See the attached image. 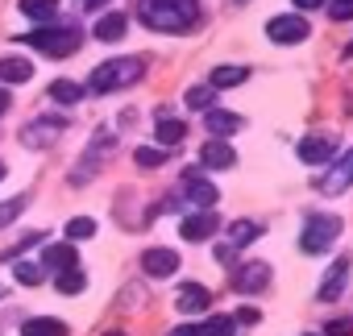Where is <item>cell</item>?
<instances>
[{
    "mask_svg": "<svg viewBox=\"0 0 353 336\" xmlns=\"http://www.w3.org/2000/svg\"><path fill=\"white\" fill-rule=\"evenodd\" d=\"M137 17L154 34H188L200 21V0H137Z\"/></svg>",
    "mask_w": 353,
    "mask_h": 336,
    "instance_id": "1",
    "label": "cell"
},
{
    "mask_svg": "<svg viewBox=\"0 0 353 336\" xmlns=\"http://www.w3.org/2000/svg\"><path fill=\"white\" fill-rule=\"evenodd\" d=\"M141 75H145V63H141V59H108V63L92 67V75H88V87H92L96 96H104V92L133 87Z\"/></svg>",
    "mask_w": 353,
    "mask_h": 336,
    "instance_id": "2",
    "label": "cell"
},
{
    "mask_svg": "<svg viewBox=\"0 0 353 336\" xmlns=\"http://www.w3.org/2000/svg\"><path fill=\"white\" fill-rule=\"evenodd\" d=\"M21 42L34 46V50L46 54V59H67V54H75V50L83 46V34H79L75 25H63V30H54V25H38L34 34H21Z\"/></svg>",
    "mask_w": 353,
    "mask_h": 336,
    "instance_id": "3",
    "label": "cell"
},
{
    "mask_svg": "<svg viewBox=\"0 0 353 336\" xmlns=\"http://www.w3.org/2000/svg\"><path fill=\"white\" fill-rule=\"evenodd\" d=\"M341 216H332V212H316V216H307L303 220V233H299V249L303 253H328L332 245H336V237H341Z\"/></svg>",
    "mask_w": 353,
    "mask_h": 336,
    "instance_id": "4",
    "label": "cell"
},
{
    "mask_svg": "<svg viewBox=\"0 0 353 336\" xmlns=\"http://www.w3.org/2000/svg\"><path fill=\"white\" fill-rule=\"evenodd\" d=\"M266 38H270L274 46H299V42H307V38H312V25H307V17H303V13L270 17V21H266Z\"/></svg>",
    "mask_w": 353,
    "mask_h": 336,
    "instance_id": "5",
    "label": "cell"
},
{
    "mask_svg": "<svg viewBox=\"0 0 353 336\" xmlns=\"http://www.w3.org/2000/svg\"><path fill=\"white\" fill-rule=\"evenodd\" d=\"M63 133H67V120H63V116H38V120H30V125L21 129V141H26L30 149H50Z\"/></svg>",
    "mask_w": 353,
    "mask_h": 336,
    "instance_id": "6",
    "label": "cell"
},
{
    "mask_svg": "<svg viewBox=\"0 0 353 336\" xmlns=\"http://www.w3.org/2000/svg\"><path fill=\"white\" fill-rule=\"evenodd\" d=\"M233 291L237 295H258V291H266L270 286V266L266 262H245V266H237L233 270Z\"/></svg>",
    "mask_w": 353,
    "mask_h": 336,
    "instance_id": "7",
    "label": "cell"
},
{
    "mask_svg": "<svg viewBox=\"0 0 353 336\" xmlns=\"http://www.w3.org/2000/svg\"><path fill=\"white\" fill-rule=\"evenodd\" d=\"M200 166H204V171H233V166H237V149L225 137H208L200 145Z\"/></svg>",
    "mask_w": 353,
    "mask_h": 336,
    "instance_id": "8",
    "label": "cell"
},
{
    "mask_svg": "<svg viewBox=\"0 0 353 336\" xmlns=\"http://www.w3.org/2000/svg\"><path fill=\"white\" fill-rule=\"evenodd\" d=\"M216 229H221V216H216L212 208H200V212L183 216V224H179V237H183V241H192V245H200V241H208Z\"/></svg>",
    "mask_w": 353,
    "mask_h": 336,
    "instance_id": "9",
    "label": "cell"
},
{
    "mask_svg": "<svg viewBox=\"0 0 353 336\" xmlns=\"http://www.w3.org/2000/svg\"><path fill=\"white\" fill-rule=\"evenodd\" d=\"M258 237H262V224H254V220H233V224H229V241L216 245V258L229 262L233 249H245V245H254Z\"/></svg>",
    "mask_w": 353,
    "mask_h": 336,
    "instance_id": "10",
    "label": "cell"
},
{
    "mask_svg": "<svg viewBox=\"0 0 353 336\" xmlns=\"http://www.w3.org/2000/svg\"><path fill=\"white\" fill-rule=\"evenodd\" d=\"M295 154H299V162H307V166H324V162L336 154V137H328V133L303 137V141L295 145Z\"/></svg>",
    "mask_w": 353,
    "mask_h": 336,
    "instance_id": "11",
    "label": "cell"
},
{
    "mask_svg": "<svg viewBox=\"0 0 353 336\" xmlns=\"http://www.w3.org/2000/svg\"><path fill=\"white\" fill-rule=\"evenodd\" d=\"M174 307L183 315H204L212 307V291L204 282H188V286H179V295H174Z\"/></svg>",
    "mask_w": 353,
    "mask_h": 336,
    "instance_id": "12",
    "label": "cell"
},
{
    "mask_svg": "<svg viewBox=\"0 0 353 336\" xmlns=\"http://www.w3.org/2000/svg\"><path fill=\"white\" fill-rule=\"evenodd\" d=\"M183 196L196 204V212H200V208H212V204L221 200V196H216V187H212L200 171H183Z\"/></svg>",
    "mask_w": 353,
    "mask_h": 336,
    "instance_id": "13",
    "label": "cell"
},
{
    "mask_svg": "<svg viewBox=\"0 0 353 336\" xmlns=\"http://www.w3.org/2000/svg\"><path fill=\"white\" fill-rule=\"evenodd\" d=\"M141 270L150 274V278H170L174 270H179V253H174V249H145L141 253Z\"/></svg>",
    "mask_w": 353,
    "mask_h": 336,
    "instance_id": "14",
    "label": "cell"
},
{
    "mask_svg": "<svg viewBox=\"0 0 353 336\" xmlns=\"http://www.w3.org/2000/svg\"><path fill=\"white\" fill-rule=\"evenodd\" d=\"M154 137H158L162 149H179L183 137H188V125H183L179 116H170L166 108H158V129H154Z\"/></svg>",
    "mask_w": 353,
    "mask_h": 336,
    "instance_id": "15",
    "label": "cell"
},
{
    "mask_svg": "<svg viewBox=\"0 0 353 336\" xmlns=\"http://www.w3.org/2000/svg\"><path fill=\"white\" fill-rule=\"evenodd\" d=\"M345 282H349V262H345V258H336V262L328 266V274H324V282H320L316 299H320V303L341 299V295H345Z\"/></svg>",
    "mask_w": 353,
    "mask_h": 336,
    "instance_id": "16",
    "label": "cell"
},
{
    "mask_svg": "<svg viewBox=\"0 0 353 336\" xmlns=\"http://www.w3.org/2000/svg\"><path fill=\"white\" fill-rule=\"evenodd\" d=\"M38 266H42V270H75V266H79L75 241H59V245H46Z\"/></svg>",
    "mask_w": 353,
    "mask_h": 336,
    "instance_id": "17",
    "label": "cell"
},
{
    "mask_svg": "<svg viewBox=\"0 0 353 336\" xmlns=\"http://www.w3.org/2000/svg\"><path fill=\"white\" fill-rule=\"evenodd\" d=\"M349 183H353V154H345V158L332 166L328 175H320V183H316V187H320L324 196H341Z\"/></svg>",
    "mask_w": 353,
    "mask_h": 336,
    "instance_id": "18",
    "label": "cell"
},
{
    "mask_svg": "<svg viewBox=\"0 0 353 336\" xmlns=\"http://www.w3.org/2000/svg\"><path fill=\"white\" fill-rule=\"evenodd\" d=\"M204 129H208L212 137H225V133H237V129H245V116H237V112H225V108H208V112H204Z\"/></svg>",
    "mask_w": 353,
    "mask_h": 336,
    "instance_id": "19",
    "label": "cell"
},
{
    "mask_svg": "<svg viewBox=\"0 0 353 336\" xmlns=\"http://www.w3.org/2000/svg\"><path fill=\"white\" fill-rule=\"evenodd\" d=\"M34 79V63L30 59H0V83H30Z\"/></svg>",
    "mask_w": 353,
    "mask_h": 336,
    "instance_id": "20",
    "label": "cell"
},
{
    "mask_svg": "<svg viewBox=\"0 0 353 336\" xmlns=\"http://www.w3.org/2000/svg\"><path fill=\"white\" fill-rule=\"evenodd\" d=\"M125 30H129V17H125V13H104V17L96 21V38H100V42H121Z\"/></svg>",
    "mask_w": 353,
    "mask_h": 336,
    "instance_id": "21",
    "label": "cell"
},
{
    "mask_svg": "<svg viewBox=\"0 0 353 336\" xmlns=\"http://www.w3.org/2000/svg\"><path fill=\"white\" fill-rule=\"evenodd\" d=\"M21 336H71V328L63 319H50V315H38V319H26Z\"/></svg>",
    "mask_w": 353,
    "mask_h": 336,
    "instance_id": "22",
    "label": "cell"
},
{
    "mask_svg": "<svg viewBox=\"0 0 353 336\" xmlns=\"http://www.w3.org/2000/svg\"><path fill=\"white\" fill-rule=\"evenodd\" d=\"M30 21H38V25H46V21H54L59 17V0H21L17 5Z\"/></svg>",
    "mask_w": 353,
    "mask_h": 336,
    "instance_id": "23",
    "label": "cell"
},
{
    "mask_svg": "<svg viewBox=\"0 0 353 336\" xmlns=\"http://www.w3.org/2000/svg\"><path fill=\"white\" fill-rule=\"evenodd\" d=\"M245 79H250V67H216V71L208 75V87L221 92V87H237V83H245Z\"/></svg>",
    "mask_w": 353,
    "mask_h": 336,
    "instance_id": "24",
    "label": "cell"
},
{
    "mask_svg": "<svg viewBox=\"0 0 353 336\" xmlns=\"http://www.w3.org/2000/svg\"><path fill=\"white\" fill-rule=\"evenodd\" d=\"M50 100H59V104H67V108H71V104H79V100H83V87H79V83H71V79H54V83H50Z\"/></svg>",
    "mask_w": 353,
    "mask_h": 336,
    "instance_id": "25",
    "label": "cell"
},
{
    "mask_svg": "<svg viewBox=\"0 0 353 336\" xmlns=\"http://www.w3.org/2000/svg\"><path fill=\"white\" fill-rule=\"evenodd\" d=\"M13 278H17L21 286H42V282H46V270H42L38 262H17Z\"/></svg>",
    "mask_w": 353,
    "mask_h": 336,
    "instance_id": "26",
    "label": "cell"
},
{
    "mask_svg": "<svg viewBox=\"0 0 353 336\" xmlns=\"http://www.w3.org/2000/svg\"><path fill=\"white\" fill-rule=\"evenodd\" d=\"M188 108H192V112L216 108V92H212V87H192V92H188Z\"/></svg>",
    "mask_w": 353,
    "mask_h": 336,
    "instance_id": "27",
    "label": "cell"
},
{
    "mask_svg": "<svg viewBox=\"0 0 353 336\" xmlns=\"http://www.w3.org/2000/svg\"><path fill=\"white\" fill-rule=\"evenodd\" d=\"M88 237H96V220H92V216L67 220V241H88Z\"/></svg>",
    "mask_w": 353,
    "mask_h": 336,
    "instance_id": "28",
    "label": "cell"
},
{
    "mask_svg": "<svg viewBox=\"0 0 353 336\" xmlns=\"http://www.w3.org/2000/svg\"><path fill=\"white\" fill-rule=\"evenodd\" d=\"M237 332V319L233 315H212L204 328H200V336H233Z\"/></svg>",
    "mask_w": 353,
    "mask_h": 336,
    "instance_id": "29",
    "label": "cell"
},
{
    "mask_svg": "<svg viewBox=\"0 0 353 336\" xmlns=\"http://www.w3.org/2000/svg\"><path fill=\"white\" fill-rule=\"evenodd\" d=\"M30 208V200L26 196H13V200H5V204H0V229H5V224H13L21 212Z\"/></svg>",
    "mask_w": 353,
    "mask_h": 336,
    "instance_id": "30",
    "label": "cell"
},
{
    "mask_svg": "<svg viewBox=\"0 0 353 336\" xmlns=\"http://www.w3.org/2000/svg\"><path fill=\"white\" fill-rule=\"evenodd\" d=\"M133 162L150 171V166H162V162H166V149H154V145H137V149H133Z\"/></svg>",
    "mask_w": 353,
    "mask_h": 336,
    "instance_id": "31",
    "label": "cell"
},
{
    "mask_svg": "<svg viewBox=\"0 0 353 336\" xmlns=\"http://www.w3.org/2000/svg\"><path fill=\"white\" fill-rule=\"evenodd\" d=\"M112 149H117V133L100 125V129H96V141H92V149H88V158H96V154H112Z\"/></svg>",
    "mask_w": 353,
    "mask_h": 336,
    "instance_id": "32",
    "label": "cell"
},
{
    "mask_svg": "<svg viewBox=\"0 0 353 336\" xmlns=\"http://www.w3.org/2000/svg\"><path fill=\"white\" fill-rule=\"evenodd\" d=\"M83 286H88V278H83L79 270H63V274H59V295H79Z\"/></svg>",
    "mask_w": 353,
    "mask_h": 336,
    "instance_id": "33",
    "label": "cell"
},
{
    "mask_svg": "<svg viewBox=\"0 0 353 336\" xmlns=\"http://www.w3.org/2000/svg\"><path fill=\"white\" fill-rule=\"evenodd\" d=\"M324 336H353V315L328 319V324H324Z\"/></svg>",
    "mask_w": 353,
    "mask_h": 336,
    "instance_id": "34",
    "label": "cell"
},
{
    "mask_svg": "<svg viewBox=\"0 0 353 336\" xmlns=\"http://www.w3.org/2000/svg\"><path fill=\"white\" fill-rule=\"evenodd\" d=\"M34 245H42V233H26V237H21V241H17V245H13V249H5V258H9V262H13V258H17V253H26V249H34Z\"/></svg>",
    "mask_w": 353,
    "mask_h": 336,
    "instance_id": "35",
    "label": "cell"
},
{
    "mask_svg": "<svg viewBox=\"0 0 353 336\" xmlns=\"http://www.w3.org/2000/svg\"><path fill=\"white\" fill-rule=\"evenodd\" d=\"M328 17H332V21H353V0H332V5H328Z\"/></svg>",
    "mask_w": 353,
    "mask_h": 336,
    "instance_id": "36",
    "label": "cell"
},
{
    "mask_svg": "<svg viewBox=\"0 0 353 336\" xmlns=\"http://www.w3.org/2000/svg\"><path fill=\"white\" fill-rule=\"evenodd\" d=\"M166 336H200V328L196 324H179V328H170Z\"/></svg>",
    "mask_w": 353,
    "mask_h": 336,
    "instance_id": "37",
    "label": "cell"
},
{
    "mask_svg": "<svg viewBox=\"0 0 353 336\" xmlns=\"http://www.w3.org/2000/svg\"><path fill=\"white\" fill-rule=\"evenodd\" d=\"M9 108H13V96H9V87H5V83H0V116H5Z\"/></svg>",
    "mask_w": 353,
    "mask_h": 336,
    "instance_id": "38",
    "label": "cell"
},
{
    "mask_svg": "<svg viewBox=\"0 0 353 336\" xmlns=\"http://www.w3.org/2000/svg\"><path fill=\"white\" fill-rule=\"evenodd\" d=\"M233 319H241V324H258V311H254V307H241Z\"/></svg>",
    "mask_w": 353,
    "mask_h": 336,
    "instance_id": "39",
    "label": "cell"
},
{
    "mask_svg": "<svg viewBox=\"0 0 353 336\" xmlns=\"http://www.w3.org/2000/svg\"><path fill=\"white\" fill-rule=\"evenodd\" d=\"M295 5H299V9L307 13V9H320V5H328V0H295Z\"/></svg>",
    "mask_w": 353,
    "mask_h": 336,
    "instance_id": "40",
    "label": "cell"
},
{
    "mask_svg": "<svg viewBox=\"0 0 353 336\" xmlns=\"http://www.w3.org/2000/svg\"><path fill=\"white\" fill-rule=\"evenodd\" d=\"M83 9H104V0H83Z\"/></svg>",
    "mask_w": 353,
    "mask_h": 336,
    "instance_id": "41",
    "label": "cell"
},
{
    "mask_svg": "<svg viewBox=\"0 0 353 336\" xmlns=\"http://www.w3.org/2000/svg\"><path fill=\"white\" fill-rule=\"evenodd\" d=\"M104 336H129V332H121V328H112V332H104Z\"/></svg>",
    "mask_w": 353,
    "mask_h": 336,
    "instance_id": "42",
    "label": "cell"
},
{
    "mask_svg": "<svg viewBox=\"0 0 353 336\" xmlns=\"http://www.w3.org/2000/svg\"><path fill=\"white\" fill-rule=\"evenodd\" d=\"M5 175H9V171H5V162H0V179H5Z\"/></svg>",
    "mask_w": 353,
    "mask_h": 336,
    "instance_id": "43",
    "label": "cell"
},
{
    "mask_svg": "<svg viewBox=\"0 0 353 336\" xmlns=\"http://www.w3.org/2000/svg\"><path fill=\"white\" fill-rule=\"evenodd\" d=\"M5 295H9V291H5V282H0V299H5Z\"/></svg>",
    "mask_w": 353,
    "mask_h": 336,
    "instance_id": "44",
    "label": "cell"
},
{
    "mask_svg": "<svg viewBox=\"0 0 353 336\" xmlns=\"http://www.w3.org/2000/svg\"><path fill=\"white\" fill-rule=\"evenodd\" d=\"M349 54H353V42H349Z\"/></svg>",
    "mask_w": 353,
    "mask_h": 336,
    "instance_id": "45",
    "label": "cell"
}]
</instances>
